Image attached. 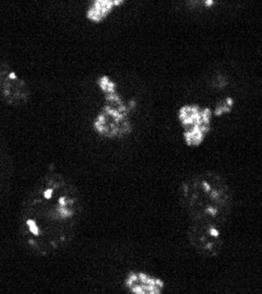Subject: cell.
<instances>
[{
	"instance_id": "6da1fadb",
	"label": "cell",
	"mask_w": 262,
	"mask_h": 294,
	"mask_svg": "<svg viewBox=\"0 0 262 294\" xmlns=\"http://www.w3.org/2000/svg\"><path fill=\"white\" fill-rule=\"evenodd\" d=\"M179 199L190 224L223 230L233 208V193L223 176L214 172L194 174L182 182Z\"/></svg>"
},
{
	"instance_id": "7a4b0ae2",
	"label": "cell",
	"mask_w": 262,
	"mask_h": 294,
	"mask_svg": "<svg viewBox=\"0 0 262 294\" xmlns=\"http://www.w3.org/2000/svg\"><path fill=\"white\" fill-rule=\"evenodd\" d=\"M106 105L94 121V129L105 138H122L131 132L130 108L124 104L117 90L105 93Z\"/></svg>"
},
{
	"instance_id": "3957f363",
	"label": "cell",
	"mask_w": 262,
	"mask_h": 294,
	"mask_svg": "<svg viewBox=\"0 0 262 294\" xmlns=\"http://www.w3.org/2000/svg\"><path fill=\"white\" fill-rule=\"evenodd\" d=\"M213 113L211 109L197 104H186L178 110L183 142L189 147L203 144L211 128Z\"/></svg>"
},
{
	"instance_id": "277c9868",
	"label": "cell",
	"mask_w": 262,
	"mask_h": 294,
	"mask_svg": "<svg viewBox=\"0 0 262 294\" xmlns=\"http://www.w3.org/2000/svg\"><path fill=\"white\" fill-rule=\"evenodd\" d=\"M223 239L221 229L189 224L188 240L193 249L203 258H213L218 256L224 245Z\"/></svg>"
},
{
	"instance_id": "5b68a950",
	"label": "cell",
	"mask_w": 262,
	"mask_h": 294,
	"mask_svg": "<svg viewBox=\"0 0 262 294\" xmlns=\"http://www.w3.org/2000/svg\"><path fill=\"white\" fill-rule=\"evenodd\" d=\"M30 90L5 62L0 60V98L12 105L26 103Z\"/></svg>"
},
{
	"instance_id": "8992f818",
	"label": "cell",
	"mask_w": 262,
	"mask_h": 294,
	"mask_svg": "<svg viewBox=\"0 0 262 294\" xmlns=\"http://www.w3.org/2000/svg\"><path fill=\"white\" fill-rule=\"evenodd\" d=\"M126 285L130 292L135 294H162L165 289V282L162 278L141 271L130 272Z\"/></svg>"
},
{
	"instance_id": "52a82bcc",
	"label": "cell",
	"mask_w": 262,
	"mask_h": 294,
	"mask_svg": "<svg viewBox=\"0 0 262 294\" xmlns=\"http://www.w3.org/2000/svg\"><path fill=\"white\" fill-rule=\"evenodd\" d=\"M119 0H95L88 9V19L94 23H99L106 19L116 6L122 5Z\"/></svg>"
},
{
	"instance_id": "ba28073f",
	"label": "cell",
	"mask_w": 262,
	"mask_h": 294,
	"mask_svg": "<svg viewBox=\"0 0 262 294\" xmlns=\"http://www.w3.org/2000/svg\"><path fill=\"white\" fill-rule=\"evenodd\" d=\"M234 106H235L234 99L230 97H227L224 99L220 100L216 103L214 112L212 113L215 114V116H222L224 114L231 113Z\"/></svg>"
}]
</instances>
